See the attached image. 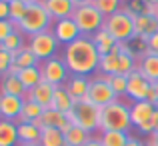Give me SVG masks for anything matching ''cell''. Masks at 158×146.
<instances>
[{
    "label": "cell",
    "mask_w": 158,
    "mask_h": 146,
    "mask_svg": "<svg viewBox=\"0 0 158 146\" xmlns=\"http://www.w3.org/2000/svg\"><path fill=\"white\" fill-rule=\"evenodd\" d=\"M52 22L54 20L46 12V8L42 6V2L36 0V2L28 4L26 14H24V18L20 20V24H18V30L22 32V34H26V36H34V34H38V32L50 30Z\"/></svg>",
    "instance_id": "cell-4"
},
{
    "label": "cell",
    "mask_w": 158,
    "mask_h": 146,
    "mask_svg": "<svg viewBox=\"0 0 158 146\" xmlns=\"http://www.w3.org/2000/svg\"><path fill=\"white\" fill-rule=\"evenodd\" d=\"M0 20H10V0H0Z\"/></svg>",
    "instance_id": "cell-38"
},
{
    "label": "cell",
    "mask_w": 158,
    "mask_h": 146,
    "mask_svg": "<svg viewBox=\"0 0 158 146\" xmlns=\"http://www.w3.org/2000/svg\"><path fill=\"white\" fill-rule=\"evenodd\" d=\"M12 64H14V54L4 50V48H0V76L8 74V70H10Z\"/></svg>",
    "instance_id": "cell-36"
},
{
    "label": "cell",
    "mask_w": 158,
    "mask_h": 146,
    "mask_svg": "<svg viewBox=\"0 0 158 146\" xmlns=\"http://www.w3.org/2000/svg\"><path fill=\"white\" fill-rule=\"evenodd\" d=\"M152 120H154V132L158 134V106H156V112H154V116H152Z\"/></svg>",
    "instance_id": "cell-43"
},
{
    "label": "cell",
    "mask_w": 158,
    "mask_h": 146,
    "mask_svg": "<svg viewBox=\"0 0 158 146\" xmlns=\"http://www.w3.org/2000/svg\"><path fill=\"white\" fill-rule=\"evenodd\" d=\"M46 12L50 14L52 20H62V18H72L76 4L74 0H40Z\"/></svg>",
    "instance_id": "cell-16"
},
{
    "label": "cell",
    "mask_w": 158,
    "mask_h": 146,
    "mask_svg": "<svg viewBox=\"0 0 158 146\" xmlns=\"http://www.w3.org/2000/svg\"><path fill=\"white\" fill-rule=\"evenodd\" d=\"M40 60L34 56V52H32L28 46L20 48L18 52H14V66H18L20 70L24 68H32V66H38Z\"/></svg>",
    "instance_id": "cell-29"
},
{
    "label": "cell",
    "mask_w": 158,
    "mask_h": 146,
    "mask_svg": "<svg viewBox=\"0 0 158 146\" xmlns=\"http://www.w3.org/2000/svg\"><path fill=\"white\" fill-rule=\"evenodd\" d=\"M132 128L130 120V104H126L124 100H114L108 106L100 108V132L106 130H120L128 132Z\"/></svg>",
    "instance_id": "cell-2"
},
{
    "label": "cell",
    "mask_w": 158,
    "mask_h": 146,
    "mask_svg": "<svg viewBox=\"0 0 158 146\" xmlns=\"http://www.w3.org/2000/svg\"><path fill=\"white\" fill-rule=\"evenodd\" d=\"M154 112H156V104L148 102V100L130 102V120H132V126L138 128V126H142L144 122L152 120Z\"/></svg>",
    "instance_id": "cell-17"
},
{
    "label": "cell",
    "mask_w": 158,
    "mask_h": 146,
    "mask_svg": "<svg viewBox=\"0 0 158 146\" xmlns=\"http://www.w3.org/2000/svg\"><path fill=\"white\" fill-rule=\"evenodd\" d=\"M18 124L0 118V146H18Z\"/></svg>",
    "instance_id": "cell-22"
},
{
    "label": "cell",
    "mask_w": 158,
    "mask_h": 146,
    "mask_svg": "<svg viewBox=\"0 0 158 146\" xmlns=\"http://www.w3.org/2000/svg\"><path fill=\"white\" fill-rule=\"evenodd\" d=\"M40 72H42V80L50 82L52 86H64V82L70 76L62 56H54L50 60L40 62Z\"/></svg>",
    "instance_id": "cell-9"
},
{
    "label": "cell",
    "mask_w": 158,
    "mask_h": 146,
    "mask_svg": "<svg viewBox=\"0 0 158 146\" xmlns=\"http://www.w3.org/2000/svg\"><path fill=\"white\" fill-rule=\"evenodd\" d=\"M18 124V140L20 142H40L42 126L38 122H16Z\"/></svg>",
    "instance_id": "cell-24"
},
{
    "label": "cell",
    "mask_w": 158,
    "mask_h": 146,
    "mask_svg": "<svg viewBox=\"0 0 158 146\" xmlns=\"http://www.w3.org/2000/svg\"><path fill=\"white\" fill-rule=\"evenodd\" d=\"M92 2V0H74V4H76V6H82V4H90Z\"/></svg>",
    "instance_id": "cell-44"
},
{
    "label": "cell",
    "mask_w": 158,
    "mask_h": 146,
    "mask_svg": "<svg viewBox=\"0 0 158 146\" xmlns=\"http://www.w3.org/2000/svg\"><path fill=\"white\" fill-rule=\"evenodd\" d=\"M152 14H154L156 18H158V4H156V6H154V10H152Z\"/></svg>",
    "instance_id": "cell-47"
},
{
    "label": "cell",
    "mask_w": 158,
    "mask_h": 146,
    "mask_svg": "<svg viewBox=\"0 0 158 146\" xmlns=\"http://www.w3.org/2000/svg\"><path fill=\"white\" fill-rule=\"evenodd\" d=\"M40 146H66L64 132L58 130V128H42Z\"/></svg>",
    "instance_id": "cell-30"
},
{
    "label": "cell",
    "mask_w": 158,
    "mask_h": 146,
    "mask_svg": "<svg viewBox=\"0 0 158 146\" xmlns=\"http://www.w3.org/2000/svg\"><path fill=\"white\" fill-rule=\"evenodd\" d=\"M118 100V96L114 94L110 82H108V76H102V74H94L90 78V88H88V102H92L94 106L104 108L110 102Z\"/></svg>",
    "instance_id": "cell-8"
},
{
    "label": "cell",
    "mask_w": 158,
    "mask_h": 146,
    "mask_svg": "<svg viewBox=\"0 0 158 146\" xmlns=\"http://www.w3.org/2000/svg\"><path fill=\"white\" fill-rule=\"evenodd\" d=\"M134 24H136V38L142 40V42H146L154 32H158V18L152 12H140V14H136Z\"/></svg>",
    "instance_id": "cell-15"
},
{
    "label": "cell",
    "mask_w": 158,
    "mask_h": 146,
    "mask_svg": "<svg viewBox=\"0 0 158 146\" xmlns=\"http://www.w3.org/2000/svg\"><path fill=\"white\" fill-rule=\"evenodd\" d=\"M152 92V82L146 80L138 70H134L132 74H128V88H126V98H130L132 102L138 100H148Z\"/></svg>",
    "instance_id": "cell-11"
},
{
    "label": "cell",
    "mask_w": 158,
    "mask_h": 146,
    "mask_svg": "<svg viewBox=\"0 0 158 146\" xmlns=\"http://www.w3.org/2000/svg\"><path fill=\"white\" fill-rule=\"evenodd\" d=\"M62 60L70 74L92 78L98 74V64H100V52L90 36H80L76 42L64 46L62 50Z\"/></svg>",
    "instance_id": "cell-1"
},
{
    "label": "cell",
    "mask_w": 158,
    "mask_h": 146,
    "mask_svg": "<svg viewBox=\"0 0 158 146\" xmlns=\"http://www.w3.org/2000/svg\"><path fill=\"white\" fill-rule=\"evenodd\" d=\"M72 20L78 24L82 36H90V38H92L98 30L104 28L106 18L92 6V4H82V6H76V10H74V14H72Z\"/></svg>",
    "instance_id": "cell-6"
},
{
    "label": "cell",
    "mask_w": 158,
    "mask_h": 146,
    "mask_svg": "<svg viewBox=\"0 0 158 146\" xmlns=\"http://www.w3.org/2000/svg\"><path fill=\"white\" fill-rule=\"evenodd\" d=\"M24 104H26V98L10 96V94H0V118L18 122Z\"/></svg>",
    "instance_id": "cell-12"
},
{
    "label": "cell",
    "mask_w": 158,
    "mask_h": 146,
    "mask_svg": "<svg viewBox=\"0 0 158 146\" xmlns=\"http://www.w3.org/2000/svg\"><path fill=\"white\" fill-rule=\"evenodd\" d=\"M144 46H146V50H150V52L158 54V32H154V34H152L150 38L144 42Z\"/></svg>",
    "instance_id": "cell-39"
},
{
    "label": "cell",
    "mask_w": 158,
    "mask_h": 146,
    "mask_svg": "<svg viewBox=\"0 0 158 146\" xmlns=\"http://www.w3.org/2000/svg\"><path fill=\"white\" fill-rule=\"evenodd\" d=\"M38 124L42 128H58V130H62V132H66L72 126L68 114L58 112V110H54V108H46V110H44V114H42V118H40Z\"/></svg>",
    "instance_id": "cell-19"
},
{
    "label": "cell",
    "mask_w": 158,
    "mask_h": 146,
    "mask_svg": "<svg viewBox=\"0 0 158 146\" xmlns=\"http://www.w3.org/2000/svg\"><path fill=\"white\" fill-rule=\"evenodd\" d=\"M136 70H138L146 80H150L152 84L158 82V54H154V52H150V50L144 48L142 52L138 54Z\"/></svg>",
    "instance_id": "cell-13"
},
{
    "label": "cell",
    "mask_w": 158,
    "mask_h": 146,
    "mask_svg": "<svg viewBox=\"0 0 158 146\" xmlns=\"http://www.w3.org/2000/svg\"><path fill=\"white\" fill-rule=\"evenodd\" d=\"M64 138H66V146H84L90 138H92V134L86 132L84 128L72 124V126L64 132Z\"/></svg>",
    "instance_id": "cell-25"
},
{
    "label": "cell",
    "mask_w": 158,
    "mask_h": 146,
    "mask_svg": "<svg viewBox=\"0 0 158 146\" xmlns=\"http://www.w3.org/2000/svg\"><path fill=\"white\" fill-rule=\"evenodd\" d=\"M18 146H40V142H20Z\"/></svg>",
    "instance_id": "cell-45"
},
{
    "label": "cell",
    "mask_w": 158,
    "mask_h": 146,
    "mask_svg": "<svg viewBox=\"0 0 158 146\" xmlns=\"http://www.w3.org/2000/svg\"><path fill=\"white\" fill-rule=\"evenodd\" d=\"M52 34L56 36V40L62 44V46H68V44L76 42L78 38L82 36L78 24L74 22L72 18H62V20H54L52 22Z\"/></svg>",
    "instance_id": "cell-10"
},
{
    "label": "cell",
    "mask_w": 158,
    "mask_h": 146,
    "mask_svg": "<svg viewBox=\"0 0 158 146\" xmlns=\"http://www.w3.org/2000/svg\"><path fill=\"white\" fill-rule=\"evenodd\" d=\"M92 40H94V44H96V48H98V52H100V56H104V54L108 52H112L114 48H118V42H116L114 38H112L110 34L102 28V30H98L96 34L92 36Z\"/></svg>",
    "instance_id": "cell-27"
},
{
    "label": "cell",
    "mask_w": 158,
    "mask_h": 146,
    "mask_svg": "<svg viewBox=\"0 0 158 146\" xmlns=\"http://www.w3.org/2000/svg\"><path fill=\"white\" fill-rule=\"evenodd\" d=\"M58 46H60V42H58L56 36L52 34V30L38 32V34L28 38V48L34 52V56L38 58L40 62L58 56Z\"/></svg>",
    "instance_id": "cell-7"
},
{
    "label": "cell",
    "mask_w": 158,
    "mask_h": 146,
    "mask_svg": "<svg viewBox=\"0 0 158 146\" xmlns=\"http://www.w3.org/2000/svg\"><path fill=\"white\" fill-rule=\"evenodd\" d=\"M18 78L20 82L24 84V88L26 90H32L36 84H40L42 82V72H40V64L38 66H32V68H24L18 72Z\"/></svg>",
    "instance_id": "cell-28"
},
{
    "label": "cell",
    "mask_w": 158,
    "mask_h": 146,
    "mask_svg": "<svg viewBox=\"0 0 158 146\" xmlns=\"http://www.w3.org/2000/svg\"><path fill=\"white\" fill-rule=\"evenodd\" d=\"M152 88H154V94H156V100H158V82H154V84H152Z\"/></svg>",
    "instance_id": "cell-46"
},
{
    "label": "cell",
    "mask_w": 158,
    "mask_h": 146,
    "mask_svg": "<svg viewBox=\"0 0 158 146\" xmlns=\"http://www.w3.org/2000/svg\"><path fill=\"white\" fill-rule=\"evenodd\" d=\"M84 146H102V142H100V138H98V136H96V138L92 136V138H90V140H88V142H86Z\"/></svg>",
    "instance_id": "cell-41"
},
{
    "label": "cell",
    "mask_w": 158,
    "mask_h": 146,
    "mask_svg": "<svg viewBox=\"0 0 158 146\" xmlns=\"http://www.w3.org/2000/svg\"><path fill=\"white\" fill-rule=\"evenodd\" d=\"M134 18H136V14H134V12H130L126 6H124L122 10H118L116 14L108 16V18L104 20V30L118 44H128L130 40L136 38Z\"/></svg>",
    "instance_id": "cell-3"
},
{
    "label": "cell",
    "mask_w": 158,
    "mask_h": 146,
    "mask_svg": "<svg viewBox=\"0 0 158 146\" xmlns=\"http://www.w3.org/2000/svg\"><path fill=\"white\" fill-rule=\"evenodd\" d=\"M108 82H110L112 90L118 98L126 96V88H128V76L124 74H114V76H108Z\"/></svg>",
    "instance_id": "cell-34"
},
{
    "label": "cell",
    "mask_w": 158,
    "mask_h": 146,
    "mask_svg": "<svg viewBox=\"0 0 158 146\" xmlns=\"http://www.w3.org/2000/svg\"><path fill=\"white\" fill-rule=\"evenodd\" d=\"M16 30H18V24H14L12 20H0V44H2L8 36L14 34Z\"/></svg>",
    "instance_id": "cell-37"
},
{
    "label": "cell",
    "mask_w": 158,
    "mask_h": 146,
    "mask_svg": "<svg viewBox=\"0 0 158 146\" xmlns=\"http://www.w3.org/2000/svg\"><path fill=\"white\" fill-rule=\"evenodd\" d=\"M126 146H146V144H144L142 140H138V138H134V136H130V140H128Z\"/></svg>",
    "instance_id": "cell-40"
},
{
    "label": "cell",
    "mask_w": 158,
    "mask_h": 146,
    "mask_svg": "<svg viewBox=\"0 0 158 146\" xmlns=\"http://www.w3.org/2000/svg\"><path fill=\"white\" fill-rule=\"evenodd\" d=\"M66 92L72 96L74 102H82L88 100V88H90V78L88 76H78V74H70L68 80L64 82Z\"/></svg>",
    "instance_id": "cell-14"
},
{
    "label": "cell",
    "mask_w": 158,
    "mask_h": 146,
    "mask_svg": "<svg viewBox=\"0 0 158 146\" xmlns=\"http://www.w3.org/2000/svg\"><path fill=\"white\" fill-rule=\"evenodd\" d=\"M120 44L118 48H114L112 52L100 56V64H98V74L102 76H114V74H120Z\"/></svg>",
    "instance_id": "cell-20"
},
{
    "label": "cell",
    "mask_w": 158,
    "mask_h": 146,
    "mask_svg": "<svg viewBox=\"0 0 158 146\" xmlns=\"http://www.w3.org/2000/svg\"><path fill=\"white\" fill-rule=\"evenodd\" d=\"M28 90L24 88V84L20 82L18 76L14 74H4L0 76V94H10V96H20V98H26Z\"/></svg>",
    "instance_id": "cell-21"
},
{
    "label": "cell",
    "mask_w": 158,
    "mask_h": 146,
    "mask_svg": "<svg viewBox=\"0 0 158 146\" xmlns=\"http://www.w3.org/2000/svg\"><path fill=\"white\" fill-rule=\"evenodd\" d=\"M20 2H26V4H30V2H36V0H20Z\"/></svg>",
    "instance_id": "cell-48"
},
{
    "label": "cell",
    "mask_w": 158,
    "mask_h": 146,
    "mask_svg": "<svg viewBox=\"0 0 158 146\" xmlns=\"http://www.w3.org/2000/svg\"><path fill=\"white\" fill-rule=\"evenodd\" d=\"M44 110H46V108H42L40 104L26 100V104H24V108H22V114H20L18 122H40Z\"/></svg>",
    "instance_id": "cell-31"
},
{
    "label": "cell",
    "mask_w": 158,
    "mask_h": 146,
    "mask_svg": "<svg viewBox=\"0 0 158 146\" xmlns=\"http://www.w3.org/2000/svg\"><path fill=\"white\" fill-rule=\"evenodd\" d=\"M90 4H92V6L96 8L104 18L116 14L118 10H122V8H124V0H92Z\"/></svg>",
    "instance_id": "cell-32"
},
{
    "label": "cell",
    "mask_w": 158,
    "mask_h": 146,
    "mask_svg": "<svg viewBox=\"0 0 158 146\" xmlns=\"http://www.w3.org/2000/svg\"><path fill=\"white\" fill-rule=\"evenodd\" d=\"M24 36H26V34H22V32H20V30H16L14 34H12V36H8V38L4 40L2 44H0V48L8 50V52H12V54H14V52H18L20 48L28 46V44L24 42Z\"/></svg>",
    "instance_id": "cell-33"
},
{
    "label": "cell",
    "mask_w": 158,
    "mask_h": 146,
    "mask_svg": "<svg viewBox=\"0 0 158 146\" xmlns=\"http://www.w3.org/2000/svg\"><path fill=\"white\" fill-rule=\"evenodd\" d=\"M26 8L28 4L26 2H20V0H10V20L14 24H20V20L24 18L26 14Z\"/></svg>",
    "instance_id": "cell-35"
},
{
    "label": "cell",
    "mask_w": 158,
    "mask_h": 146,
    "mask_svg": "<svg viewBox=\"0 0 158 146\" xmlns=\"http://www.w3.org/2000/svg\"><path fill=\"white\" fill-rule=\"evenodd\" d=\"M146 146H158V134H150V138H148V144Z\"/></svg>",
    "instance_id": "cell-42"
},
{
    "label": "cell",
    "mask_w": 158,
    "mask_h": 146,
    "mask_svg": "<svg viewBox=\"0 0 158 146\" xmlns=\"http://www.w3.org/2000/svg\"><path fill=\"white\" fill-rule=\"evenodd\" d=\"M70 122L74 124V126H80L84 128L86 132H100V108L94 106L92 102H88V100H82V102H76L74 104V108L70 110L68 114Z\"/></svg>",
    "instance_id": "cell-5"
},
{
    "label": "cell",
    "mask_w": 158,
    "mask_h": 146,
    "mask_svg": "<svg viewBox=\"0 0 158 146\" xmlns=\"http://www.w3.org/2000/svg\"><path fill=\"white\" fill-rule=\"evenodd\" d=\"M74 104H76V102H74L72 96L66 92L64 86H56L50 108H54V110H58V112H64V114H70V110L74 108Z\"/></svg>",
    "instance_id": "cell-23"
},
{
    "label": "cell",
    "mask_w": 158,
    "mask_h": 146,
    "mask_svg": "<svg viewBox=\"0 0 158 146\" xmlns=\"http://www.w3.org/2000/svg\"><path fill=\"white\" fill-rule=\"evenodd\" d=\"M54 90H56V86H52L50 82H44L42 80L40 84H36L32 90H28V92H26V100L40 104L42 108H50L52 98H54Z\"/></svg>",
    "instance_id": "cell-18"
},
{
    "label": "cell",
    "mask_w": 158,
    "mask_h": 146,
    "mask_svg": "<svg viewBox=\"0 0 158 146\" xmlns=\"http://www.w3.org/2000/svg\"><path fill=\"white\" fill-rule=\"evenodd\" d=\"M102 146H126L128 140H130V134L128 132H120V130H106L98 134Z\"/></svg>",
    "instance_id": "cell-26"
}]
</instances>
